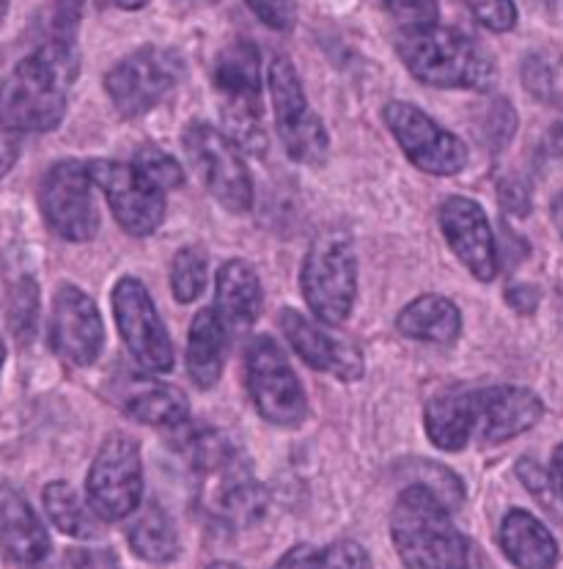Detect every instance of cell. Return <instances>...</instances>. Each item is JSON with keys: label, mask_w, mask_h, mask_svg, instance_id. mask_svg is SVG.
Here are the masks:
<instances>
[{"label": "cell", "mask_w": 563, "mask_h": 569, "mask_svg": "<svg viewBox=\"0 0 563 569\" xmlns=\"http://www.w3.org/2000/svg\"><path fill=\"white\" fill-rule=\"evenodd\" d=\"M17 154H20V147H17L14 138L9 132H0V179L14 168Z\"/></svg>", "instance_id": "40"}, {"label": "cell", "mask_w": 563, "mask_h": 569, "mask_svg": "<svg viewBox=\"0 0 563 569\" xmlns=\"http://www.w3.org/2000/svg\"><path fill=\"white\" fill-rule=\"evenodd\" d=\"M267 86H270L272 110H275L278 136L292 160L303 166H319L324 162L330 149V136L322 119L311 110L305 100L303 80L298 67L289 56H275L267 69Z\"/></svg>", "instance_id": "8"}, {"label": "cell", "mask_w": 563, "mask_h": 569, "mask_svg": "<svg viewBox=\"0 0 563 569\" xmlns=\"http://www.w3.org/2000/svg\"><path fill=\"white\" fill-rule=\"evenodd\" d=\"M272 569H324V553L316 545L300 542L289 553H283Z\"/></svg>", "instance_id": "38"}, {"label": "cell", "mask_w": 563, "mask_h": 569, "mask_svg": "<svg viewBox=\"0 0 563 569\" xmlns=\"http://www.w3.org/2000/svg\"><path fill=\"white\" fill-rule=\"evenodd\" d=\"M382 113L388 130L415 168L434 177H451L468 166V147L421 108L410 102H388Z\"/></svg>", "instance_id": "15"}, {"label": "cell", "mask_w": 563, "mask_h": 569, "mask_svg": "<svg viewBox=\"0 0 563 569\" xmlns=\"http://www.w3.org/2000/svg\"><path fill=\"white\" fill-rule=\"evenodd\" d=\"M182 74L184 61L177 50L149 44L104 74V91L124 119H141L177 89Z\"/></svg>", "instance_id": "9"}, {"label": "cell", "mask_w": 563, "mask_h": 569, "mask_svg": "<svg viewBox=\"0 0 563 569\" xmlns=\"http://www.w3.org/2000/svg\"><path fill=\"white\" fill-rule=\"evenodd\" d=\"M225 356H229V328L218 311L201 309L190 322L188 333V375L201 391L218 386L223 375Z\"/></svg>", "instance_id": "24"}, {"label": "cell", "mask_w": 563, "mask_h": 569, "mask_svg": "<svg viewBox=\"0 0 563 569\" xmlns=\"http://www.w3.org/2000/svg\"><path fill=\"white\" fill-rule=\"evenodd\" d=\"M391 537L408 569H468V539L451 507L423 485H410L396 498Z\"/></svg>", "instance_id": "2"}, {"label": "cell", "mask_w": 563, "mask_h": 569, "mask_svg": "<svg viewBox=\"0 0 563 569\" xmlns=\"http://www.w3.org/2000/svg\"><path fill=\"white\" fill-rule=\"evenodd\" d=\"M86 501L102 522L132 518L143 501L141 446L124 432L104 438L86 479Z\"/></svg>", "instance_id": "7"}, {"label": "cell", "mask_w": 563, "mask_h": 569, "mask_svg": "<svg viewBox=\"0 0 563 569\" xmlns=\"http://www.w3.org/2000/svg\"><path fill=\"white\" fill-rule=\"evenodd\" d=\"M124 416L157 429H182L190 421V402L168 382H135L124 402Z\"/></svg>", "instance_id": "26"}, {"label": "cell", "mask_w": 563, "mask_h": 569, "mask_svg": "<svg viewBox=\"0 0 563 569\" xmlns=\"http://www.w3.org/2000/svg\"><path fill=\"white\" fill-rule=\"evenodd\" d=\"M132 166H135L138 171H141L149 182H154L160 190L182 188L184 184L182 166H179L171 154L162 152L160 147H154V143H143V147L135 152Z\"/></svg>", "instance_id": "31"}, {"label": "cell", "mask_w": 563, "mask_h": 569, "mask_svg": "<svg viewBox=\"0 0 563 569\" xmlns=\"http://www.w3.org/2000/svg\"><path fill=\"white\" fill-rule=\"evenodd\" d=\"M6 11H9V0H0V22H3Z\"/></svg>", "instance_id": "45"}, {"label": "cell", "mask_w": 563, "mask_h": 569, "mask_svg": "<svg viewBox=\"0 0 563 569\" xmlns=\"http://www.w3.org/2000/svg\"><path fill=\"white\" fill-rule=\"evenodd\" d=\"M542 3H550V0H542Z\"/></svg>", "instance_id": "48"}, {"label": "cell", "mask_w": 563, "mask_h": 569, "mask_svg": "<svg viewBox=\"0 0 563 569\" xmlns=\"http://www.w3.org/2000/svg\"><path fill=\"white\" fill-rule=\"evenodd\" d=\"M324 569H371V559L363 545L341 539L324 550Z\"/></svg>", "instance_id": "36"}, {"label": "cell", "mask_w": 563, "mask_h": 569, "mask_svg": "<svg viewBox=\"0 0 563 569\" xmlns=\"http://www.w3.org/2000/svg\"><path fill=\"white\" fill-rule=\"evenodd\" d=\"M78 69V48L61 39L22 58L9 78L0 80V127L9 132L56 130L67 113V97Z\"/></svg>", "instance_id": "1"}, {"label": "cell", "mask_w": 563, "mask_h": 569, "mask_svg": "<svg viewBox=\"0 0 563 569\" xmlns=\"http://www.w3.org/2000/svg\"><path fill=\"white\" fill-rule=\"evenodd\" d=\"M89 0H56V14H52V31L61 42H74L80 20Z\"/></svg>", "instance_id": "37"}, {"label": "cell", "mask_w": 563, "mask_h": 569, "mask_svg": "<svg viewBox=\"0 0 563 569\" xmlns=\"http://www.w3.org/2000/svg\"><path fill=\"white\" fill-rule=\"evenodd\" d=\"M426 435L440 451H462L475 432V391L468 388H445L429 399Z\"/></svg>", "instance_id": "22"}, {"label": "cell", "mask_w": 563, "mask_h": 569, "mask_svg": "<svg viewBox=\"0 0 563 569\" xmlns=\"http://www.w3.org/2000/svg\"><path fill=\"white\" fill-rule=\"evenodd\" d=\"M281 328L292 350L316 371H328L339 380L355 382L363 377V356L355 345L339 339L324 328V322L308 319L300 311H281Z\"/></svg>", "instance_id": "18"}, {"label": "cell", "mask_w": 563, "mask_h": 569, "mask_svg": "<svg viewBox=\"0 0 563 569\" xmlns=\"http://www.w3.org/2000/svg\"><path fill=\"white\" fill-rule=\"evenodd\" d=\"M300 287L319 322L341 325L350 317L358 298V257L344 231H322L311 242Z\"/></svg>", "instance_id": "6"}, {"label": "cell", "mask_w": 563, "mask_h": 569, "mask_svg": "<svg viewBox=\"0 0 563 569\" xmlns=\"http://www.w3.org/2000/svg\"><path fill=\"white\" fill-rule=\"evenodd\" d=\"M522 86L533 100L553 104L563 113V56L559 52H531L522 63Z\"/></svg>", "instance_id": "29"}, {"label": "cell", "mask_w": 563, "mask_h": 569, "mask_svg": "<svg viewBox=\"0 0 563 569\" xmlns=\"http://www.w3.org/2000/svg\"><path fill=\"white\" fill-rule=\"evenodd\" d=\"M248 393L259 416L275 427H298L308 416V399L300 377L270 336H257L245 352Z\"/></svg>", "instance_id": "10"}, {"label": "cell", "mask_w": 563, "mask_h": 569, "mask_svg": "<svg viewBox=\"0 0 563 569\" xmlns=\"http://www.w3.org/2000/svg\"><path fill=\"white\" fill-rule=\"evenodd\" d=\"M440 229H443L445 242L456 259L473 272L479 281H492L497 276V248L495 234L490 229L484 209L473 199L454 196L440 207Z\"/></svg>", "instance_id": "17"}, {"label": "cell", "mask_w": 563, "mask_h": 569, "mask_svg": "<svg viewBox=\"0 0 563 569\" xmlns=\"http://www.w3.org/2000/svg\"><path fill=\"white\" fill-rule=\"evenodd\" d=\"M207 276H209V259L204 248L184 246L182 251L173 257V264H171L173 298H177L179 303H193V300L204 292Z\"/></svg>", "instance_id": "30"}, {"label": "cell", "mask_w": 563, "mask_h": 569, "mask_svg": "<svg viewBox=\"0 0 563 569\" xmlns=\"http://www.w3.org/2000/svg\"><path fill=\"white\" fill-rule=\"evenodd\" d=\"M544 416L542 399L527 388L492 386L475 391V432L484 443H506L536 427Z\"/></svg>", "instance_id": "19"}, {"label": "cell", "mask_w": 563, "mask_h": 569, "mask_svg": "<svg viewBox=\"0 0 563 569\" xmlns=\"http://www.w3.org/2000/svg\"><path fill=\"white\" fill-rule=\"evenodd\" d=\"M544 147H547V152L553 157H563V124H555L547 132V143Z\"/></svg>", "instance_id": "41"}, {"label": "cell", "mask_w": 563, "mask_h": 569, "mask_svg": "<svg viewBox=\"0 0 563 569\" xmlns=\"http://www.w3.org/2000/svg\"><path fill=\"white\" fill-rule=\"evenodd\" d=\"M464 6L492 33H506L516 26L514 0H464Z\"/></svg>", "instance_id": "34"}, {"label": "cell", "mask_w": 563, "mask_h": 569, "mask_svg": "<svg viewBox=\"0 0 563 569\" xmlns=\"http://www.w3.org/2000/svg\"><path fill=\"white\" fill-rule=\"evenodd\" d=\"M50 345L72 366H91L100 358L104 328L100 309L83 289L63 283L52 298Z\"/></svg>", "instance_id": "16"}, {"label": "cell", "mask_w": 563, "mask_h": 569, "mask_svg": "<svg viewBox=\"0 0 563 569\" xmlns=\"http://www.w3.org/2000/svg\"><path fill=\"white\" fill-rule=\"evenodd\" d=\"M501 548L516 569H555L559 542L542 520L525 509H512L501 522Z\"/></svg>", "instance_id": "23"}, {"label": "cell", "mask_w": 563, "mask_h": 569, "mask_svg": "<svg viewBox=\"0 0 563 569\" xmlns=\"http://www.w3.org/2000/svg\"><path fill=\"white\" fill-rule=\"evenodd\" d=\"M26 569H50V567H44V561H42V565H33V567H26Z\"/></svg>", "instance_id": "47"}, {"label": "cell", "mask_w": 563, "mask_h": 569, "mask_svg": "<svg viewBox=\"0 0 563 569\" xmlns=\"http://www.w3.org/2000/svg\"><path fill=\"white\" fill-rule=\"evenodd\" d=\"M253 14L272 31H292L298 22V0H245Z\"/></svg>", "instance_id": "35"}, {"label": "cell", "mask_w": 563, "mask_h": 569, "mask_svg": "<svg viewBox=\"0 0 563 569\" xmlns=\"http://www.w3.org/2000/svg\"><path fill=\"white\" fill-rule=\"evenodd\" d=\"M214 91L220 97L225 130L237 147L264 152L261 130V56L248 39H234L220 50L212 72Z\"/></svg>", "instance_id": "5"}, {"label": "cell", "mask_w": 563, "mask_h": 569, "mask_svg": "<svg viewBox=\"0 0 563 569\" xmlns=\"http://www.w3.org/2000/svg\"><path fill=\"white\" fill-rule=\"evenodd\" d=\"M89 166L78 160H61L44 173L39 188V204L48 226L69 242H89L100 231V212L91 196Z\"/></svg>", "instance_id": "12"}, {"label": "cell", "mask_w": 563, "mask_h": 569, "mask_svg": "<svg viewBox=\"0 0 563 569\" xmlns=\"http://www.w3.org/2000/svg\"><path fill=\"white\" fill-rule=\"evenodd\" d=\"M9 319L20 339H28L33 328H37V283L28 281V278L17 283V287H11Z\"/></svg>", "instance_id": "33"}, {"label": "cell", "mask_w": 563, "mask_h": 569, "mask_svg": "<svg viewBox=\"0 0 563 569\" xmlns=\"http://www.w3.org/2000/svg\"><path fill=\"white\" fill-rule=\"evenodd\" d=\"M195 171L204 179L207 190L229 212L240 214L253 207V179L242 160L240 147L218 127L207 121H190L182 138Z\"/></svg>", "instance_id": "11"}, {"label": "cell", "mask_w": 563, "mask_h": 569, "mask_svg": "<svg viewBox=\"0 0 563 569\" xmlns=\"http://www.w3.org/2000/svg\"><path fill=\"white\" fill-rule=\"evenodd\" d=\"M86 166L127 234L149 237L160 229L165 220V190L157 188L135 166L127 162L91 160Z\"/></svg>", "instance_id": "14"}, {"label": "cell", "mask_w": 563, "mask_h": 569, "mask_svg": "<svg viewBox=\"0 0 563 569\" xmlns=\"http://www.w3.org/2000/svg\"><path fill=\"white\" fill-rule=\"evenodd\" d=\"M0 548L17 565H42L50 553L48 528L20 490L0 481Z\"/></svg>", "instance_id": "20"}, {"label": "cell", "mask_w": 563, "mask_h": 569, "mask_svg": "<svg viewBox=\"0 0 563 569\" xmlns=\"http://www.w3.org/2000/svg\"><path fill=\"white\" fill-rule=\"evenodd\" d=\"M516 470H520V479L525 481L527 490H531L533 496L542 498V501H547L550 490H553V481H550V476L544 473V470L539 468L533 460L520 462V468H516Z\"/></svg>", "instance_id": "39"}, {"label": "cell", "mask_w": 563, "mask_h": 569, "mask_svg": "<svg viewBox=\"0 0 563 569\" xmlns=\"http://www.w3.org/2000/svg\"><path fill=\"white\" fill-rule=\"evenodd\" d=\"M190 466L201 481V509L218 522L248 526L264 512V490L251 476L240 449L220 432H199L190 440Z\"/></svg>", "instance_id": "3"}, {"label": "cell", "mask_w": 563, "mask_h": 569, "mask_svg": "<svg viewBox=\"0 0 563 569\" xmlns=\"http://www.w3.org/2000/svg\"><path fill=\"white\" fill-rule=\"evenodd\" d=\"M44 509H48V518L58 531H63L67 537L74 539H94L100 537L102 526L100 518L94 515L89 501H83L78 490L67 481H52L44 487Z\"/></svg>", "instance_id": "28"}, {"label": "cell", "mask_w": 563, "mask_h": 569, "mask_svg": "<svg viewBox=\"0 0 563 569\" xmlns=\"http://www.w3.org/2000/svg\"><path fill=\"white\" fill-rule=\"evenodd\" d=\"M396 50L404 67L434 89L486 91L495 83V63L473 37L445 26L402 31Z\"/></svg>", "instance_id": "4"}, {"label": "cell", "mask_w": 563, "mask_h": 569, "mask_svg": "<svg viewBox=\"0 0 563 569\" xmlns=\"http://www.w3.org/2000/svg\"><path fill=\"white\" fill-rule=\"evenodd\" d=\"M149 0H100V6H119V9H141Z\"/></svg>", "instance_id": "43"}, {"label": "cell", "mask_w": 563, "mask_h": 569, "mask_svg": "<svg viewBox=\"0 0 563 569\" xmlns=\"http://www.w3.org/2000/svg\"><path fill=\"white\" fill-rule=\"evenodd\" d=\"M127 542L135 550V556H141L143 561H152V565H165V561L177 559L179 553L177 526L157 501H149L147 507L132 515L130 528H127Z\"/></svg>", "instance_id": "27"}, {"label": "cell", "mask_w": 563, "mask_h": 569, "mask_svg": "<svg viewBox=\"0 0 563 569\" xmlns=\"http://www.w3.org/2000/svg\"><path fill=\"white\" fill-rule=\"evenodd\" d=\"M207 569H242V567L231 565V561H214V565H209Z\"/></svg>", "instance_id": "44"}, {"label": "cell", "mask_w": 563, "mask_h": 569, "mask_svg": "<svg viewBox=\"0 0 563 569\" xmlns=\"http://www.w3.org/2000/svg\"><path fill=\"white\" fill-rule=\"evenodd\" d=\"M396 328L408 339L426 341V345H451L462 333V311L454 300L443 295H423L402 309Z\"/></svg>", "instance_id": "25"}, {"label": "cell", "mask_w": 563, "mask_h": 569, "mask_svg": "<svg viewBox=\"0 0 563 569\" xmlns=\"http://www.w3.org/2000/svg\"><path fill=\"white\" fill-rule=\"evenodd\" d=\"M113 317L127 350L152 375L173 369V345L157 306L135 276H124L113 287Z\"/></svg>", "instance_id": "13"}, {"label": "cell", "mask_w": 563, "mask_h": 569, "mask_svg": "<svg viewBox=\"0 0 563 569\" xmlns=\"http://www.w3.org/2000/svg\"><path fill=\"white\" fill-rule=\"evenodd\" d=\"M214 311L223 319L229 333L253 328L261 313V281L253 264L231 259L220 267L214 283Z\"/></svg>", "instance_id": "21"}, {"label": "cell", "mask_w": 563, "mask_h": 569, "mask_svg": "<svg viewBox=\"0 0 563 569\" xmlns=\"http://www.w3.org/2000/svg\"><path fill=\"white\" fill-rule=\"evenodd\" d=\"M553 481L563 496V443L555 449V455H553Z\"/></svg>", "instance_id": "42"}, {"label": "cell", "mask_w": 563, "mask_h": 569, "mask_svg": "<svg viewBox=\"0 0 563 569\" xmlns=\"http://www.w3.org/2000/svg\"><path fill=\"white\" fill-rule=\"evenodd\" d=\"M382 3L388 14L402 26V31L438 26L440 20V0H382Z\"/></svg>", "instance_id": "32"}, {"label": "cell", "mask_w": 563, "mask_h": 569, "mask_svg": "<svg viewBox=\"0 0 563 569\" xmlns=\"http://www.w3.org/2000/svg\"><path fill=\"white\" fill-rule=\"evenodd\" d=\"M3 361H6V347L3 341H0V369H3Z\"/></svg>", "instance_id": "46"}]
</instances>
